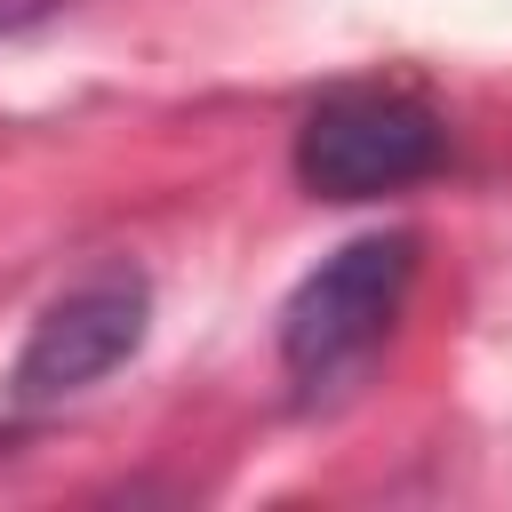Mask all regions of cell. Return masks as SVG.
<instances>
[{
  "label": "cell",
  "mask_w": 512,
  "mask_h": 512,
  "mask_svg": "<svg viewBox=\"0 0 512 512\" xmlns=\"http://www.w3.org/2000/svg\"><path fill=\"white\" fill-rule=\"evenodd\" d=\"M144 320H152V288L136 264H104V272H80L64 296L40 304L16 368H8V400L16 408H56L88 384H104L136 344H144Z\"/></svg>",
  "instance_id": "cell-3"
},
{
  "label": "cell",
  "mask_w": 512,
  "mask_h": 512,
  "mask_svg": "<svg viewBox=\"0 0 512 512\" xmlns=\"http://www.w3.org/2000/svg\"><path fill=\"white\" fill-rule=\"evenodd\" d=\"M448 160V128L416 88L344 80L296 120V184L312 200H384Z\"/></svg>",
  "instance_id": "cell-2"
},
{
  "label": "cell",
  "mask_w": 512,
  "mask_h": 512,
  "mask_svg": "<svg viewBox=\"0 0 512 512\" xmlns=\"http://www.w3.org/2000/svg\"><path fill=\"white\" fill-rule=\"evenodd\" d=\"M408 288H416V232H360L328 264H312L296 296L280 304V368L296 400L352 392L368 360L384 352Z\"/></svg>",
  "instance_id": "cell-1"
},
{
  "label": "cell",
  "mask_w": 512,
  "mask_h": 512,
  "mask_svg": "<svg viewBox=\"0 0 512 512\" xmlns=\"http://www.w3.org/2000/svg\"><path fill=\"white\" fill-rule=\"evenodd\" d=\"M64 0H0V32H24V24H40V16H56Z\"/></svg>",
  "instance_id": "cell-4"
}]
</instances>
